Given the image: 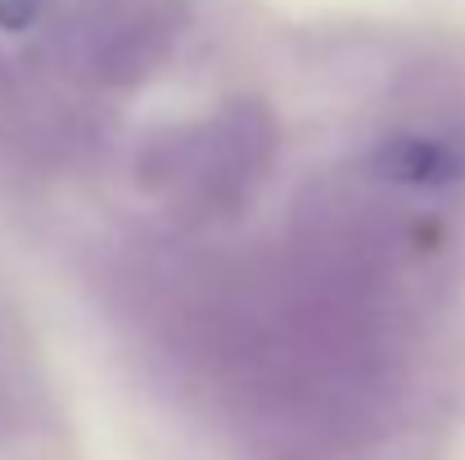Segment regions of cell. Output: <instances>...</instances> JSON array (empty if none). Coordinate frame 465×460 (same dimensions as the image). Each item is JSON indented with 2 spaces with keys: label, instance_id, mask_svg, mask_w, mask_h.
Returning a JSON list of instances; mask_svg holds the SVG:
<instances>
[{
  "label": "cell",
  "instance_id": "6da1fadb",
  "mask_svg": "<svg viewBox=\"0 0 465 460\" xmlns=\"http://www.w3.org/2000/svg\"><path fill=\"white\" fill-rule=\"evenodd\" d=\"M181 9L185 0H86L77 36L86 45L91 68L104 82L145 77L176 36Z\"/></svg>",
  "mask_w": 465,
  "mask_h": 460
},
{
  "label": "cell",
  "instance_id": "7a4b0ae2",
  "mask_svg": "<svg viewBox=\"0 0 465 460\" xmlns=\"http://www.w3.org/2000/svg\"><path fill=\"white\" fill-rule=\"evenodd\" d=\"M371 167L402 185H448L461 176V158L430 136H393L371 153Z\"/></svg>",
  "mask_w": 465,
  "mask_h": 460
},
{
  "label": "cell",
  "instance_id": "3957f363",
  "mask_svg": "<svg viewBox=\"0 0 465 460\" xmlns=\"http://www.w3.org/2000/svg\"><path fill=\"white\" fill-rule=\"evenodd\" d=\"M36 14H41V0H0V27H5V32L32 27Z\"/></svg>",
  "mask_w": 465,
  "mask_h": 460
}]
</instances>
